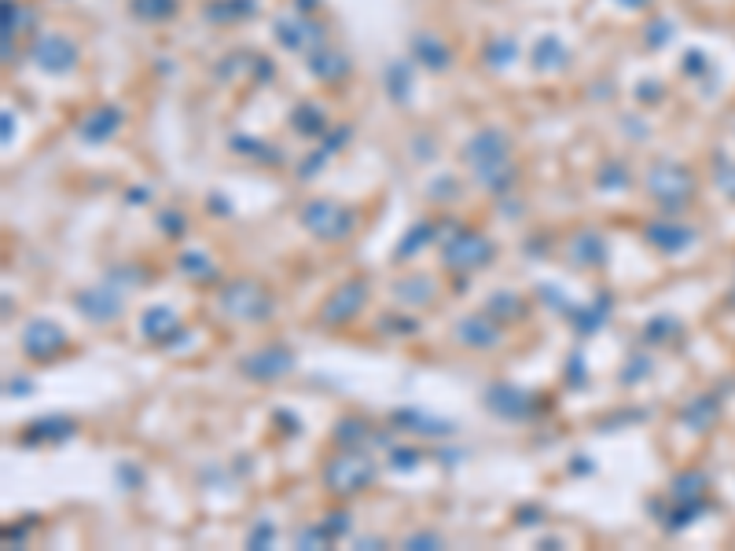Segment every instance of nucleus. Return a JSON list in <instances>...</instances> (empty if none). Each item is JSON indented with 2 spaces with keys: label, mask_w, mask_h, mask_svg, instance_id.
<instances>
[]
</instances>
